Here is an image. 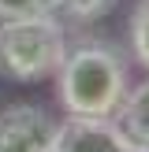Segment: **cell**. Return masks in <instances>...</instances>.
Instances as JSON below:
<instances>
[{
	"mask_svg": "<svg viewBox=\"0 0 149 152\" xmlns=\"http://www.w3.org/2000/svg\"><path fill=\"white\" fill-rule=\"evenodd\" d=\"M52 82H56V100L67 115L112 119L131 86V56L112 41L86 37L67 45V56L56 67Z\"/></svg>",
	"mask_w": 149,
	"mask_h": 152,
	"instance_id": "obj_1",
	"label": "cell"
},
{
	"mask_svg": "<svg viewBox=\"0 0 149 152\" xmlns=\"http://www.w3.org/2000/svg\"><path fill=\"white\" fill-rule=\"evenodd\" d=\"M67 26L49 11L0 19V78L19 86L52 82L56 67L67 56Z\"/></svg>",
	"mask_w": 149,
	"mask_h": 152,
	"instance_id": "obj_2",
	"label": "cell"
},
{
	"mask_svg": "<svg viewBox=\"0 0 149 152\" xmlns=\"http://www.w3.org/2000/svg\"><path fill=\"white\" fill-rule=\"evenodd\" d=\"M56 123L60 119L34 100L0 108V152H52Z\"/></svg>",
	"mask_w": 149,
	"mask_h": 152,
	"instance_id": "obj_3",
	"label": "cell"
},
{
	"mask_svg": "<svg viewBox=\"0 0 149 152\" xmlns=\"http://www.w3.org/2000/svg\"><path fill=\"white\" fill-rule=\"evenodd\" d=\"M131 141L116 126V119H82L67 115L56 123L52 152H127Z\"/></svg>",
	"mask_w": 149,
	"mask_h": 152,
	"instance_id": "obj_4",
	"label": "cell"
},
{
	"mask_svg": "<svg viewBox=\"0 0 149 152\" xmlns=\"http://www.w3.org/2000/svg\"><path fill=\"white\" fill-rule=\"evenodd\" d=\"M116 126L127 134V141L138 148H149V78L131 82L116 108Z\"/></svg>",
	"mask_w": 149,
	"mask_h": 152,
	"instance_id": "obj_5",
	"label": "cell"
},
{
	"mask_svg": "<svg viewBox=\"0 0 149 152\" xmlns=\"http://www.w3.org/2000/svg\"><path fill=\"white\" fill-rule=\"evenodd\" d=\"M116 4L119 0H41V7L52 15V19H60L63 26L67 22H74V26L97 22V19H104Z\"/></svg>",
	"mask_w": 149,
	"mask_h": 152,
	"instance_id": "obj_6",
	"label": "cell"
},
{
	"mask_svg": "<svg viewBox=\"0 0 149 152\" xmlns=\"http://www.w3.org/2000/svg\"><path fill=\"white\" fill-rule=\"evenodd\" d=\"M127 56L142 71H149V0H138L131 7V19H127Z\"/></svg>",
	"mask_w": 149,
	"mask_h": 152,
	"instance_id": "obj_7",
	"label": "cell"
},
{
	"mask_svg": "<svg viewBox=\"0 0 149 152\" xmlns=\"http://www.w3.org/2000/svg\"><path fill=\"white\" fill-rule=\"evenodd\" d=\"M45 11L41 0H0V19H22V15Z\"/></svg>",
	"mask_w": 149,
	"mask_h": 152,
	"instance_id": "obj_8",
	"label": "cell"
},
{
	"mask_svg": "<svg viewBox=\"0 0 149 152\" xmlns=\"http://www.w3.org/2000/svg\"><path fill=\"white\" fill-rule=\"evenodd\" d=\"M127 152H149V148H138V145H131V148H127Z\"/></svg>",
	"mask_w": 149,
	"mask_h": 152,
	"instance_id": "obj_9",
	"label": "cell"
}]
</instances>
